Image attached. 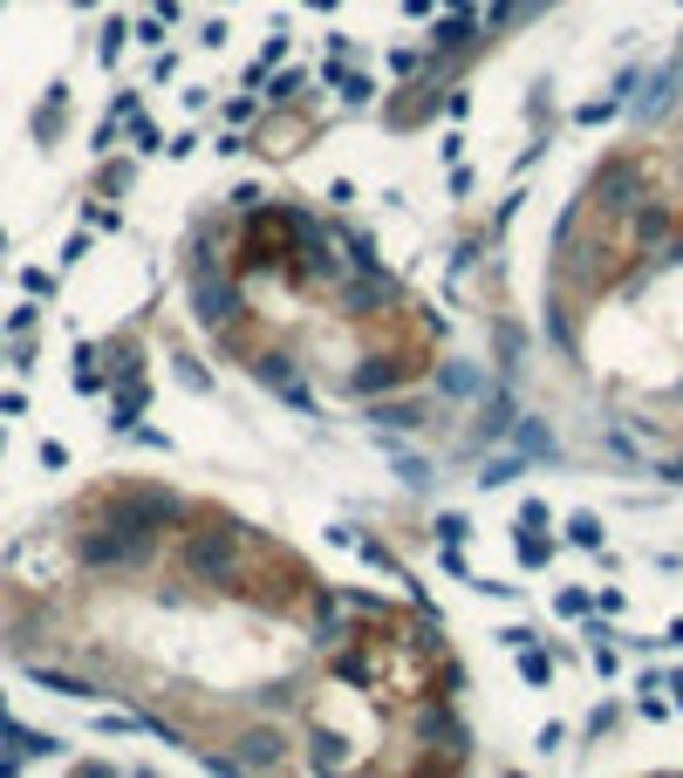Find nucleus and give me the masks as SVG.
<instances>
[{
  "mask_svg": "<svg viewBox=\"0 0 683 778\" xmlns=\"http://www.w3.org/2000/svg\"><path fill=\"white\" fill-rule=\"evenodd\" d=\"M185 567L198 581H219L232 567V526H213V532H198V540H185Z\"/></svg>",
  "mask_w": 683,
  "mask_h": 778,
  "instance_id": "obj_1",
  "label": "nucleus"
},
{
  "mask_svg": "<svg viewBox=\"0 0 683 778\" xmlns=\"http://www.w3.org/2000/svg\"><path fill=\"white\" fill-rule=\"evenodd\" d=\"M273 758H280V737L273 730H253L247 751H239V765H273Z\"/></svg>",
  "mask_w": 683,
  "mask_h": 778,
  "instance_id": "obj_2",
  "label": "nucleus"
},
{
  "mask_svg": "<svg viewBox=\"0 0 683 778\" xmlns=\"http://www.w3.org/2000/svg\"><path fill=\"white\" fill-rule=\"evenodd\" d=\"M137 409H144V383H131L124 396H116V424H131V417H137Z\"/></svg>",
  "mask_w": 683,
  "mask_h": 778,
  "instance_id": "obj_3",
  "label": "nucleus"
},
{
  "mask_svg": "<svg viewBox=\"0 0 683 778\" xmlns=\"http://www.w3.org/2000/svg\"><path fill=\"white\" fill-rule=\"evenodd\" d=\"M329 75H335V90H342L349 103H363V96H370V82H363V75H342V69H329Z\"/></svg>",
  "mask_w": 683,
  "mask_h": 778,
  "instance_id": "obj_4",
  "label": "nucleus"
},
{
  "mask_svg": "<svg viewBox=\"0 0 683 778\" xmlns=\"http://www.w3.org/2000/svg\"><path fill=\"white\" fill-rule=\"evenodd\" d=\"M568 526H575V540H581V547H601V519H588V512H581V519H568Z\"/></svg>",
  "mask_w": 683,
  "mask_h": 778,
  "instance_id": "obj_5",
  "label": "nucleus"
},
{
  "mask_svg": "<svg viewBox=\"0 0 683 778\" xmlns=\"http://www.w3.org/2000/svg\"><path fill=\"white\" fill-rule=\"evenodd\" d=\"M116 55H124V28L110 21V28H103V62H116Z\"/></svg>",
  "mask_w": 683,
  "mask_h": 778,
  "instance_id": "obj_6",
  "label": "nucleus"
}]
</instances>
